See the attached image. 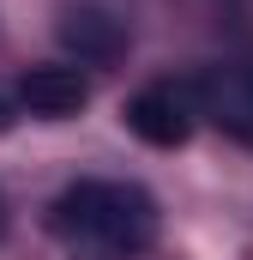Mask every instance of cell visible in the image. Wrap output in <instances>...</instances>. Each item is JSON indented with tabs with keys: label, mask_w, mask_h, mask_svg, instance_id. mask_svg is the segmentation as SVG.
<instances>
[{
	"label": "cell",
	"mask_w": 253,
	"mask_h": 260,
	"mask_svg": "<svg viewBox=\"0 0 253 260\" xmlns=\"http://www.w3.org/2000/svg\"><path fill=\"white\" fill-rule=\"evenodd\" d=\"M6 127H12V109H6V97H0V133H6Z\"/></svg>",
	"instance_id": "obj_6"
},
{
	"label": "cell",
	"mask_w": 253,
	"mask_h": 260,
	"mask_svg": "<svg viewBox=\"0 0 253 260\" xmlns=\"http://www.w3.org/2000/svg\"><path fill=\"white\" fill-rule=\"evenodd\" d=\"M193 97H199V115H205L211 127H223L229 139L253 145V49L205 67V73L193 79Z\"/></svg>",
	"instance_id": "obj_3"
},
{
	"label": "cell",
	"mask_w": 253,
	"mask_h": 260,
	"mask_svg": "<svg viewBox=\"0 0 253 260\" xmlns=\"http://www.w3.org/2000/svg\"><path fill=\"white\" fill-rule=\"evenodd\" d=\"M157 230H163V212L139 182L85 176L49 200V236L72 260H139L157 242Z\"/></svg>",
	"instance_id": "obj_1"
},
{
	"label": "cell",
	"mask_w": 253,
	"mask_h": 260,
	"mask_svg": "<svg viewBox=\"0 0 253 260\" xmlns=\"http://www.w3.org/2000/svg\"><path fill=\"white\" fill-rule=\"evenodd\" d=\"M0 224H6V212H0Z\"/></svg>",
	"instance_id": "obj_7"
},
{
	"label": "cell",
	"mask_w": 253,
	"mask_h": 260,
	"mask_svg": "<svg viewBox=\"0 0 253 260\" xmlns=\"http://www.w3.org/2000/svg\"><path fill=\"white\" fill-rule=\"evenodd\" d=\"M121 121L145 145H163V151H175V145H187L193 127H199V97H193V85H175V79H157V85H145V91H133L121 109Z\"/></svg>",
	"instance_id": "obj_2"
},
{
	"label": "cell",
	"mask_w": 253,
	"mask_h": 260,
	"mask_svg": "<svg viewBox=\"0 0 253 260\" xmlns=\"http://www.w3.org/2000/svg\"><path fill=\"white\" fill-rule=\"evenodd\" d=\"M61 43L78 55V61L103 67V61H115V55L126 49V24L115 18V12H103V6H66L61 12Z\"/></svg>",
	"instance_id": "obj_5"
},
{
	"label": "cell",
	"mask_w": 253,
	"mask_h": 260,
	"mask_svg": "<svg viewBox=\"0 0 253 260\" xmlns=\"http://www.w3.org/2000/svg\"><path fill=\"white\" fill-rule=\"evenodd\" d=\"M18 103H24L30 115H43V121H66V115H78V109L91 103V85H85L78 67L49 61V67H30V73L18 79Z\"/></svg>",
	"instance_id": "obj_4"
}]
</instances>
